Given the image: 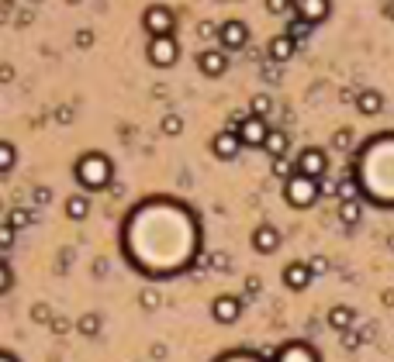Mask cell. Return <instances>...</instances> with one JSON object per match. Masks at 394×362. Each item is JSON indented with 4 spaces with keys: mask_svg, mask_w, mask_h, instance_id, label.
<instances>
[{
    "mask_svg": "<svg viewBox=\"0 0 394 362\" xmlns=\"http://www.w3.org/2000/svg\"><path fill=\"white\" fill-rule=\"evenodd\" d=\"M77 332L80 335H87V338H94L97 332H101V317H97V314H83V317L77 321Z\"/></svg>",
    "mask_w": 394,
    "mask_h": 362,
    "instance_id": "cell-21",
    "label": "cell"
},
{
    "mask_svg": "<svg viewBox=\"0 0 394 362\" xmlns=\"http://www.w3.org/2000/svg\"><path fill=\"white\" fill-rule=\"evenodd\" d=\"M270 107H273V101H270L266 94H256V97H253V118H266Z\"/></svg>",
    "mask_w": 394,
    "mask_h": 362,
    "instance_id": "cell-26",
    "label": "cell"
},
{
    "mask_svg": "<svg viewBox=\"0 0 394 362\" xmlns=\"http://www.w3.org/2000/svg\"><path fill=\"white\" fill-rule=\"evenodd\" d=\"M7 283H11V273H7V266H4V262H0V293H4V290H7Z\"/></svg>",
    "mask_w": 394,
    "mask_h": 362,
    "instance_id": "cell-38",
    "label": "cell"
},
{
    "mask_svg": "<svg viewBox=\"0 0 394 362\" xmlns=\"http://www.w3.org/2000/svg\"><path fill=\"white\" fill-rule=\"evenodd\" d=\"M266 135H270V128H266V121L263 118H246L242 121V128H239V138H242V145H266Z\"/></svg>",
    "mask_w": 394,
    "mask_h": 362,
    "instance_id": "cell-6",
    "label": "cell"
},
{
    "mask_svg": "<svg viewBox=\"0 0 394 362\" xmlns=\"http://www.w3.org/2000/svg\"><path fill=\"white\" fill-rule=\"evenodd\" d=\"M239 310H242V300H239V297H218V300L211 304L214 321H221V324H232L239 317Z\"/></svg>",
    "mask_w": 394,
    "mask_h": 362,
    "instance_id": "cell-9",
    "label": "cell"
},
{
    "mask_svg": "<svg viewBox=\"0 0 394 362\" xmlns=\"http://www.w3.org/2000/svg\"><path fill=\"white\" fill-rule=\"evenodd\" d=\"M391 18H394V4H391Z\"/></svg>",
    "mask_w": 394,
    "mask_h": 362,
    "instance_id": "cell-43",
    "label": "cell"
},
{
    "mask_svg": "<svg viewBox=\"0 0 394 362\" xmlns=\"http://www.w3.org/2000/svg\"><path fill=\"white\" fill-rule=\"evenodd\" d=\"M239 145H242V138H239L236 131H221V135H214V142H211V149L218 159H236Z\"/></svg>",
    "mask_w": 394,
    "mask_h": 362,
    "instance_id": "cell-11",
    "label": "cell"
},
{
    "mask_svg": "<svg viewBox=\"0 0 394 362\" xmlns=\"http://www.w3.org/2000/svg\"><path fill=\"white\" fill-rule=\"evenodd\" d=\"M339 200H356V183H353V180L339 183Z\"/></svg>",
    "mask_w": 394,
    "mask_h": 362,
    "instance_id": "cell-30",
    "label": "cell"
},
{
    "mask_svg": "<svg viewBox=\"0 0 394 362\" xmlns=\"http://www.w3.org/2000/svg\"><path fill=\"white\" fill-rule=\"evenodd\" d=\"M66 214H70L73 221H83V217L90 214V200H87L83 193H73V197L66 200Z\"/></svg>",
    "mask_w": 394,
    "mask_h": 362,
    "instance_id": "cell-18",
    "label": "cell"
},
{
    "mask_svg": "<svg viewBox=\"0 0 394 362\" xmlns=\"http://www.w3.org/2000/svg\"><path fill=\"white\" fill-rule=\"evenodd\" d=\"M349 324H353V310L349 307H332L329 310V328H336V332H346V328H349Z\"/></svg>",
    "mask_w": 394,
    "mask_h": 362,
    "instance_id": "cell-19",
    "label": "cell"
},
{
    "mask_svg": "<svg viewBox=\"0 0 394 362\" xmlns=\"http://www.w3.org/2000/svg\"><path fill=\"white\" fill-rule=\"evenodd\" d=\"M308 269H312V273H325V269H329V262H325L322 256H315L312 262H308Z\"/></svg>",
    "mask_w": 394,
    "mask_h": 362,
    "instance_id": "cell-35",
    "label": "cell"
},
{
    "mask_svg": "<svg viewBox=\"0 0 394 362\" xmlns=\"http://www.w3.org/2000/svg\"><path fill=\"white\" fill-rule=\"evenodd\" d=\"M294 7H297V18L301 21H308V25H318V21H325L329 18V0H294Z\"/></svg>",
    "mask_w": 394,
    "mask_h": 362,
    "instance_id": "cell-7",
    "label": "cell"
},
{
    "mask_svg": "<svg viewBox=\"0 0 394 362\" xmlns=\"http://www.w3.org/2000/svg\"><path fill=\"white\" fill-rule=\"evenodd\" d=\"M312 269H308V262H290L288 269H284V283L290 286V290H305V286L312 283Z\"/></svg>",
    "mask_w": 394,
    "mask_h": 362,
    "instance_id": "cell-12",
    "label": "cell"
},
{
    "mask_svg": "<svg viewBox=\"0 0 394 362\" xmlns=\"http://www.w3.org/2000/svg\"><path fill=\"white\" fill-rule=\"evenodd\" d=\"M277 362H318V356L308 349V345H288Z\"/></svg>",
    "mask_w": 394,
    "mask_h": 362,
    "instance_id": "cell-15",
    "label": "cell"
},
{
    "mask_svg": "<svg viewBox=\"0 0 394 362\" xmlns=\"http://www.w3.org/2000/svg\"><path fill=\"white\" fill-rule=\"evenodd\" d=\"M142 25H146V31H153V38L170 35V31H173V11H170V7H163V4H153V7H146Z\"/></svg>",
    "mask_w": 394,
    "mask_h": 362,
    "instance_id": "cell-3",
    "label": "cell"
},
{
    "mask_svg": "<svg viewBox=\"0 0 394 362\" xmlns=\"http://www.w3.org/2000/svg\"><path fill=\"white\" fill-rule=\"evenodd\" d=\"M273 176L288 183L290 176H297V162H288V155H284V159H273Z\"/></svg>",
    "mask_w": 394,
    "mask_h": 362,
    "instance_id": "cell-23",
    "label": "cell"
},
{
    "mask_svg": "<svg viewBox=\"0 0 394 362\" xmlns=\"http://www.w3.org/2000/svg\"><path fill=\"white\" fill-rule=\"evenodd\" d=\"M184 131V118L180 114H166L163 118V135H180Z\"/></svg>",
    "mask_w": 394,
    "mask_h": 362,
    "instance_id": "cell-25",
    "label": "cell"
},
{
    "mask_svg": "<svg viewBox=\"0 0 394 362\" xmlns=\"http://www.w3.org/2000/svg\"><path fill=\"white\" fill-rule=\"evenodd\" d=\"M14 77V69H11V66H0V79H4V83H7V79Z\"/></svg>",
    "mask_w": 394,
    "mask_h": 362,
    "instance_id": "cell-41",
    "label": "cell"
},
{
    "mask_svg": "<svg viewBox=\"0 0 394 362\" xmlns=\"http://www.w3.org/2000/svg\"><path fill=\"white\" fill-rule=\"evenodd\" d=\"M11 245H14V228L0 225V249H11Z\"/></svg>",
    "mask_w": 394,
    "mask_h": 362,
    "instance_id": "cell-32",
    "label": "cell"
},
{
    "mask_svg": "<svg viewBox=\"0 0 394 362\" xmlns=\"http://www.w3.org/2000/svg\"><path fill=\"white\" fill-rule=\"evenodd\" d=\"M356 107H360V114H377V111L384 107V97H381L377 90H360V97H356Z\"/></svg>",
    "mask_w": 394,
    "mask_h": 362,
    "instance_id": "cell-16",
    "label": "cell"
},
{
    "mask_svg": "<svg viewBox=\"0 0 394 362\" xmlns=\"http://www.w3.org/2000/svg\"><path fill=\"white\" fill-rule=\"evenodd\" d=\"M142 307H146V310L159 307V293H156V290H142Z\"/></svg>",
    "mask_w": 394,
    "mask_h": 362,
    "instance_id": "cell-31",
    "label": "cell"
},
{
    "mask_svg": "<svg viewBox=\"0 0 394 362\" xmlns=\"http://www.w3.org/2000/svg\"><path fill=\"white\" fill-rule=\"evenodd\" d=\"M263 149L273 155V159H284V155H288V135H284V131H270Z\"/></svg>",
    "mask_w": 394,
    "mask_h": 362,
    "instance_id": "cell-17",
    "label": "cell"
},
{
    "mask_svg": "<svg viewBox=\"0 0 394 362\" xmlns=\"http://www.w3.org/2000/svg\"><path fill=\"white\" fill-rule=\"evenodd\" d=\"M77 42L83 45V49H87V45H94V31H80V35H77Z\"/></svg>",
    "mask_w": 394,
    "mask_h": 362,
    "instance_id": "cell-37",
    "label": "cell"
},
{
    "mask_svg": "<svg viewBox=\"0 0 394 362\" xmlns=\"http://www.w3.org/2000/svg\"><path fill=\"white\" fill-rule=\"evenodd\" d=\"M35 200H38V204H49V200H53V190L38 186V190H35Z\"/></svg>",
    "mask_w": 394,
    "mask_h": 362,
    "instance_id": "cell-36",
    "label": "cell"
},
{
    "mask_svg": "<svg viewBox=\"0 0 394 362\" xmlns=\"http://www.w3.org/2000/svg\"><path fill=\"white\" fill-rule=\"evenodd\" d=\"M77 176H80L83 186L101 190V186L111 180V159H107V155H97V152L83 155V159H80V166H77Z\"/></svg>",
    "mask_w": 394,
    "mask_h": 362,
    "instance_id": "cell-1",
    "label": "cell"
},
{
    "mask_svg": "<svg viewBox=\"0 0 394 362\" xmlns=\"http://www.w3.org/2000/svg\"><path fill=\"white\" fill-rule=\"evenodd\" d=\"M31 317H35L38 324H49V321H53V310L45 307V304H35V307H31Z\"/></svg>",
    "mask_w": 394,
    "mask_h": 362,
    "instance_id": "cell-28",
    "label": "cell"
},
{
    "mask_svg": "<svg viewBox=\"0 0 394 362\" xmlns=\"http://www.w3.org/2000/svg\"><path fill=\"white\" fill-rule=\"evenodd\" d=\"M288 7H290V0H266V11H270V14H284Z\"/></svg>",
    "mask_w": 394,
    "mask_h": 362,
    "instance_id": "cell-33",
    "label": "cell"
},
{
    "mask_svg": "<svg viewBox=\"0 0 394 362\" xmlns=\"http://www.w3.org/2000/svg\"><path fill=\"white\" fill-rule=\"evenodd\" d=\"M360 214H363L360 200H339V221H342V225H356V221H360Z\"/></svg>",
    "mask_w": 394,
    "mask_h": 362,
    "instance_id": "cell-20",
    "label": "cell"
},
{
    "mask_svg": "<svg viewBox=\"0 0 394 362\" xmlns=\"http://www.w3.org/2000/svg\"><path fill=\"white\" fill-rule=\"evenodd\" d=\"M218 31H221V28H214L211 21H201V25H197V38L211 42V38H218Z\"/></svg>",
    "mask_w": 394,
    "mask_h": 362,
    "instance_id": "cell-29",
    "label": "cell"
},
{
    "mask_svg": "<svg viewBox=\"0 0 394 362\" xmlns=\"http://www.w3.org/2000/svg\"><path fill=\"white\" fill-rule=\"evenodd\" d=\"M59 121L70 125V121H73V111H70V107H59Z\"/></svg>",
    "mask_w": 394,
    "mask_h": 362,
    "instance_id": "cell-39",
    "label": "cell"
},
{
    "mask_svg": "<svg viewBox=\"0 0 394 362\" xmlns=\"http://www.w3.org/2000/svg\"><path fill=\"white\" fill-rule=\"evenodd\" d=\"M349 142H353V135H349V131H336V138H332V145H336V149H349Z\"/></svg>",
    "mask_w": 394,
    "mask_h": 362,
    "instance_id": "cell-34",
    "label": "cell"
},
{
    "mask_svg": "<svg viewBox=\"0 0 394 362\" xmlns=\"http://www.w3.org/2000/svg\"><path fill=\"white\" fill-rule=\"evenodd\" d=\"M177 55H180V49H177L173 35H159V38L149 42V62L153 66H173Z\"/></svg>",
    "mask_w": 394,
    "mask_h": 362,
    "instance_id": "cell-5",
    "label": "cell"
},
{
    "mask_svg": "<svg viewBox=\"0 0 394 362\" xmlns=\"http://www.w3.org/2000/svg\"><path fill=\"white\" fill-rule=\"evenodd\" d=\"M308 35H312V25H308V21H301V18H294V21L288 25V38L294 42V45H297V42H305Z\"/></svg>",
    "mask_w": 394,
    "mask_h": 362,
    "instance_id": "cell-22",
    "label": "cell"
},
{
    "mask_svg": "<svg viewBox=\"0 0 394 362\" xmlns=\"http://www.w3.org/2000/svg\"><path fill=\"white\" fill-rule=\"evenodd\" d=\"M318 180H308V176H290L288 183H284V197H288L290 207H312L318 200Z\"/></svg>",
    "mask_w": 394,
    "mask_h": 362,
    "instance_id": "cell-2",
    "label": "cell"
},
{
    "mask_svg": "<svg viewBox=\"0 0 394 362\" xmlns=\"http://www.w3.org/2000/svg\"><path fill=\"white\" fill-rule=\"evenodd\" d=\"M53 332H55V335H66V332H70V324H66V321H55Z\"/></svg>",
    "mask_w": 394,
    "mask_h": 362,
    "instance_id": "cell-40",
    "label": "cell"
},
{
    "mask_svg": "<svg viewBox=\"0 0 394 362\" xmlns=\"http://www.w3.org/2000/svg\"><path fill=\"white\" fill-rule=\"evenodd\" d=\"M7 225H11L14 232H18V228H28V225H31V210H21V207H14V210H11V217H7Z\"/></svg>",
    "mask_w": 394,
    "mask_h": 362,
    "instance_id": "cell-24",
    "label": "cell"
},
{
    "mask_svg": "<svg viewBox=\"0 0 394 362\" xmlns=\"http://www.w3.org/2000/svg\"><path fill=\"white\" fill-rule=\"evenodd\" d=\"M218 42H221L225 49H242V45L249 42V28L242 25V21H225L221 31H218Z\"/></svg>",
    "mask_w": 394,
    "mask_h": 362,
    "instance_id": "cell-8",
    "label": "cell"
},
{
    "mask_svg": "<svg viewBox=\"0 0 394 362\" xmlns=\"http://www.w3.org/2000/svg\"><path fill=\"white\" fill-rule=\"evenodd\" d=\"M0 362H14V359H11V356H4V352H0Z\"/></svg>",
    "mask_w": 394,
    "mask_h": 362,
    "instance_id": "cell-42",
    "label": "cell"
},
{
    "mask_svg": "<svg viewBox=\"0 0 394 362\" xmlns=\"http://www.w3.org/2000/svg\"><path fill=\"white\" fill-rule=\"evenodd\" d=\"M253 245H256V252L270 256V252H277V249H280V232H277V228H270V225H260V228L253 232Z\"/></svg>",
    "mask_w": 394,
    "mask_h": 362,
    "instance_id": "cell-10",
    "label": "cell"
},
{
    "mask_svg": "<svg viewBox=\"0 0 394 362\" xmlns=\"http://www.w3.org/2000/svg\"><path fill=\"white\" fill-rule=\"evenodd\" d=\"M201 73L204 77H221L225 69H229V59H225V52H214V49H208V52H201Z\"/></svg>",
    "mask_w": 394,
    "mask_h": 362,
    "instance_id": "cell-13",
    "label": "cell"
},
{
    "mask_svg": "<svg viewBox=\"0 0 394 362\" xmlns=\"http://www.w3.org/2000/svg\"><path fill=\"white\" fill-rule=\"evenodd\" d=\"M325 169H329V159L322 149H305V152L297 155V173L301 176H308V180H322L325 176Z\"/></svg>",
    "mask_w": 394,
    "mask_h": 362,
    "instance_id": "cell-4",
    "label": "cell"
},
{
    "mask_svg": "<svg viewBox=\"0 0 394 362\" xmlns=\"http://www.w3.org/2000/svg\"><path fill=\"white\" fill-rule=\"evenodd\" d=\"M14 166V145L11 142H0V173H7Z\"/></svg>",
    "mask_w": 394,
    "mask_h": 362,
    "instance_id": "cell-27",
    "label": "cell"
},
{
    "mask_svg": "<svg viewBox=\"0 0 394 362\" xmlns=\"http://www.w3.org/2000/svg\"><path fill=\"white\" fill-rule=\"evenodd\" d=\"M290 55H294V42H290L288 35H277V38L270 42V59H273V62H288Z\"/></svg>",
    "mask_w": 394,
    "mask_h": 362,
    "instance_id": "cell-14",
    "label": "cell"
}]
</instances>
